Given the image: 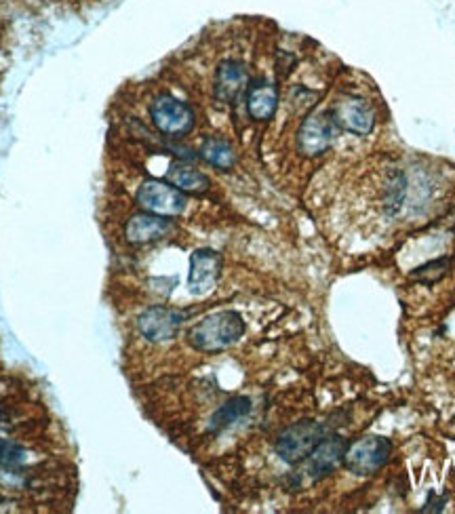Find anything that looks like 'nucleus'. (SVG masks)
<instances>
[{
  "mask_svg": "<svg viewBox=\"0 0 455 514\" xmlns=\"http://www.w3.org/2000/svg\"><path fill=\"white\" fill-rule=\"evenodd\" d=\"M167 180L177 190L188 192V194H205L211 188L209 177L203 171L194 169L190 165H184V163L171 165V169L167 173Z\"/></svg>",
  "mask_w": 455,
  "mask_h": 514,
  "instance_id": "4468645a",
  "label": "nucleus"
},
{
  "mask_svg": "<svg viewBox=\"0 0 455 514\" xmlns=\"http://www.w3.org/2000/svg\"><path fill=\"white\" fill-rule=\"evenodd\" d=\"M340 127L333 121L331 112H319L308 116L298 133V148L304 156L314 158L325 154L338 137Z\"/></svg>",
  "mask_w": 455,
  "mask_h": 514,
  "instance_id": "423d86ee",
  "label": "nucleus"
},
{
  "mask_svg": "<svg viewBox=\"0 0 455 514\" xmlns=\"http://www.w3.org/2000/svg\"><path fill=\"white\" fill-rule=\"evenodd\" d=\"M348 445H350L348 439L338 437V434H333V437H325L308 456L310 477L314 481H319L323 477H329V474L338 466H344V456H346Z\"/></svg>",
  "mask_w": 455,
  "mask_h": 514,
  "instance_id": "9d476101",
  "label": "nucleus"
},
{
  "mask_svg": "<svg viewBox=\"0 0 455 514\" xmlns=\"http://www.w3.org/2000/svg\"><path fill=\"white\" fill-rule=\"evenodd\" d=\"M222 274V255L213 249H196L190 255L188 289L192 295H207Z\"/></svg>",
  "mask_w": 455,
  "mask_h": 514,
  "instance_id": "1a4fd4ad",
  "label": "nucleus"
},
{
  "mask_svg": "<svg viewBox=\"0 0 455 514\" xmlns=\"http://www.w3.org/2000/svg\"><path fill=\"white\" fill-rule=\"evenodd\" d=\"M449 264H451L449 257H441V260L428 262L426 266L415 268V270L411 272V279L420 281V283H424V285H432V283H437L439 279H443V276H445L447 270H449Z\"/></svg>",
  "mask_w": 455,
  "mask_h": 514,
  "instance_id": "f3484780",
  "label": "nucleus"
},
{
  "mask_svg": "<svg viewBox=\"0 0 455 514\" xmlns=\"http://www.w3.org/2000/svg\"><path fill=\"white\" fill-rule=\"evenodd\" d=\"M249 89V72L247 68L236 62V59H226L215 72V97L224 104H234L239 97Z\"/></svg>",
  "mask_w": 455,
  "mask_h": 514,
  "instance_id": "9b49d317",
  "label": "nucleus"
},
{
  "mask_svg": "<svg viewBox=\"0 0 455 514\" xmlns=\"http://www.w3.org/2000/svg\"><path fill=\"white\" fill-rule=\"evenodd\" d=\"M329 112L333 121L338 123L340 131H348L352 135H369L375 127L373 108L365 100H361V97H342Z\"/></svg>",
  "mask_w": 455,
  "mask_h": 514,
  "instance_id": "6e6552de",
  "label": "nucleus"
},
{
  "mask_svg": "<svg viewBox=\"0 0 455 514\" xmlns=\"http://www.w3.org/2000/svg\"><path fill=\"white\" fill-rule=\"evenodd\" d=\"M28 460V451L9 439H0V468H19Z\"/></svg>",
  "mask_w": 455,
  "mask_h": 514,
  "instance_id": "a211bd4d",
  "label": "nucleus"
},
{
  "mask_svg": "<svg viewBox=\"0 0 455 514\" xmlns=\"http://www.w3.org/2000/svg\"><path fill=\"white\" fill-rule=\"evenodd\" d=\"M392 453V443L384 437H365L356 443H350L344 456V468L356 477H371L380 472Z\"/></svg>",
  "mask_w": 455,
  "mask_h": 514,
  "instance_id": "20e7f679",
  "label": "nucleus"
},
{
  "mask_svg": "<svg viewBox=\"0 0 455 514\" xmlns=\"http://www.w3.org/2000/svg\"><path fill=\"white\" fill-rule=\"evenodd\" d=\"M245 321L239 312L220 310L205 316L188 331V342L199 352H222L245 335Z\"/></svg>",
  "mask_w": 455,
  "mask_h": 514,
  "instance_id": "f257e3e1",
  "label": "nucleus"
},
{
  "mask_svg": "<svg viewBox=\"0 0 455 514\" xmlns=\"http://www.w3.org/2000/svg\"><path fill=\"white\" fill-rule=\"evenodd\" d=\"M249 411H251V401L247 397H234L213 413V418L209 422V430L220 432V430L232 426L234 422L243 420Z\"/></svg>",
  "mask_w": 455,
  "mask_h": 514,
  "instance_id": "dca6fc26",
  "label": "nucleus"
},
{
  "mask_svg": "<svg viewBox=\"0 0 455 514\" xmlns=\"http://www.w3.org/2000/svg\"><path fill=\"white\" fill-rule=\"evenodd\" d=\"M169 230H171V222L165 220L163 215H154L146 211L131 217L125 228V236L133 245H146V243L161 241L163 236L169 234Z\"/></svg>",
  "mask_w": 455,
  "mask_h": 514,
  "instance_id": "f8f14e48",
  "label": "nucleus"
},
{
  "mask_svg": "<svg viewBox=\"0 0 455 514\" xmlns=\"http://www.w3.org/2000/svg\"><path fill=\"white\" fill-rule=\"evenodd\" d=\"M201 158L220 171H230L236 165V152L224 137H207L201 146Z\"/></svg>",
  "mask_w": 455,
  "mask_h": 514,
  "instance_id": "2eb2a0df",
  "label": "nucleus"
},
{
  "mask_svg": "<svg viewBox=\"0 0 455 514\" xmlns=\"http://www.w3.org/2000/svg\"><path fill=\"white\" fill-rule=\"evenodd\" d=\"M327 437V426L314 420H302L289 426L279 441H276V453L287 464H300L308 460L310 453Z\"/></svg>",
  "mask_w": 455,
  "mask_h": 514,
  "instance_id": "f03ea898",
  "label": "nucleus"
},
{
  "mask_svg": "<svg viewBox=\"0 0 455 514\" xmlns=\"http://www.w3.org/2000/svg\"><path fill=\"white\" fill-rule=\"evenodd\" d=\"M279 108V91L266 81H257L247 89V114L257 123H266Z\"/></svg>",
  "mask_w": 455,
  "mask_h": 514,
  "instance_id": "ddd939ff",
  "label": "nucleus"
},
{
  "mask_svg": "<svg viewBox=\"0 0 455 514\" xmlns=\"http://www.w3.org/2000/svg\"><path fill=\"white\" fill-rule=\"evenodd\" d=\"M186 321V312L169 306H152L140 314L137 329L148 342H167L175 338Z\"/></svg>",
  "mask_w": 455,
  "mask_h": 514,
  "instance_id": "0eeeda50",
  "label": "nucleus"
},
{
  "mask_svg": "<svg viewBox=\"0 0 455 514\" xmlns=\"http://www.w3.org/2000/svg\"><path fill=\"white\" fill-rule=\"evenodd\" d=\"M135 201L144 211L163 217H177L186 211L184 192L177 190L173 184H165L158 180L144 182L135 194Z\"/></svg>",
  "mask_w": 455,
  "mask_h": 514,
  "instance_id": "39448f33",
  "label": "nucleus"
},
{
  "mask_svg": "<svg viewBox=\"0 0 455 514\" xmlns=\"http://www.w3.org/2000/svg\"><path fill=\"white\" fill-rule=\"evenodd\" d=\"M150 118L154 127L167 137H184L196 125L194 110L169 93L154 97L150 104Z\"/></svg>",
  "mask_w": 455,
  "mask_h": 514,
  "instance_id": "7ed1b4c3",
  "label": "nucleus"
}]
</instances>
